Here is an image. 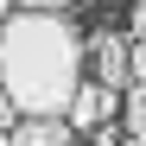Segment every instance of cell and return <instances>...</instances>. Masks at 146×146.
<instances>
[{
  "instance_id": "cell-1",
  "label": "cell",
  "mask_w": 146,
  "mask_h": 146,
  "mask_svg": "<svg viewBox=\"0 0 146 146\" xmlns=\"http://www.w3.org/2000/svg\"><path fill=\"white\" fill-rule=\"evenodd\" d=\"M0 89L26 114H70L83 89V38L64 13L13 7L0 26Z\"/></svg>"
},
{
  "instance_id": "cell-2",
  "label": "cell",
  "mask_w": 146,
  "mask_h": 146,
  "mask_svg": "<svg viewBox=\"0 0 146 146\" xmlns=\"http://www.w3.org/2000/svg\"><path fill=\"white\" fill-rule=\"evenodd\" d=\"M89 64H95V76H102L108 89H121V95L133 89V38L95 32V38H89Z\"/></svg>"
},
{
  "instance_id": "cell-3",
  "label": "cell",
  "mask_w": 146,
  "mask_h": 146,
  "mask_svg": "<svg viewBox=\"0 0 146 146\" xmlns=\"http://www.w3.org/2000/svg\"><path fill=\"white\" fill-rule=\"evenodd\" d=\"M121 114V89H108L102 76H95V83H83L76 89V102H70V127H108V121Z\"/></svg>"
},
{
  "instance_id": "cell-4",
  "label": "cell",
  "mask_w": 146,
  "mask_h": 146,
  "mask_svg": "<svg viewBox=\"0 0 146 146\" xmlns=\"http://www.w3.org/2000/svg\"><path fill=\"white\" fill-rule=\"evenodd\" d=\"M76 127H70V114H19L13 127V146H70Z\"/></svg>"
},
{
  "instance_id": "cell-5",
  "label": "cell",
  "mask_w": 146,
  "mask_h": 146,
  "mask_svg": "<svg viewBox=\"0 0 146 146\" xmlns=\"http://www.w3.org/2000/svg\"><path fill=\"white\" fill-rule=\"evenodd\" d=\"M121 121H127V133H140V140H146V83H133V89H127V108H121Z\"/></svg>"
},
{
  "instance_id": "cell-6",
  "label": "cell",
  "mask_w": 146,
  "mask_h": 146,
  "mask_svg": "<svg viewBox=\"0 0 146 146\" xmlns=\"http://www.w3.org/2000/svg\"><path fill=\"white\" fill-rule=\"evenodd\" d=\"M13 7H38V13H64L70 0H13Z\"/></svg>"
},
{
  "instance_id": "cell-7",
  "label": "cell",
  "mask_w": 146,
  "mask_h": 146,
  "mask_svg": "<svg viewBox=\"0 0 146 146\" xmlns=\"http://www.w3.org/2000/svg\"><path fill=\"white\" fill-rule=\"evenodd\" d=\"M133 83H146V44L133 38Z\"/></svg>"
},
{
  "instance_id": "cell-8",
  "label": "cell",
  "mask_w": 146,
  "mask_h": 146,
  "mask_svg": "<svg viewBox=\"0 0 146 146\" xmlns=\"http://www.w3.org/2000/svg\"><path fill=\"white\" fill-rule=\"evenodd\" d=\"M133 38L146 44V0H133Z\"/></svg>"
},
{
  "instance_id": "cell-9",
  "label": "cell",
  "mask_w": 146,
  "mask_h": 146,
  "mask_svg": "<svg viewBox=\"0 0 146 146\" xmlns=\"http://www.w3.org/2000/svg\"><path fill=\"white\" fill-rule=\"evenodd\" d=\"M7 13H13V0H0V26H7Z\"/></svg>"
},
{
  "instance_id": "cell-10",
  "label": "cell",
  "mask_w": 146,
  "mask_h": 146,
  "mask_svg": "<svg viewBox=\"0 0 146 146\" xmlns=\"http://www.w3.org/2000/svg\"><path fill=\"white\" fill-rule=\"evenodd\" d=\"M121 146H146V140H140V133H127V140H121Z\"/></svg>"
}]
</instances>
